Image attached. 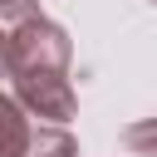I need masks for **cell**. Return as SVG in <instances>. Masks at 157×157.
Instances as JSON below:
<instances>
[{"label":"cell","instance_id":"1","mask_svg":"<svg viewBox=\"0 0 157 157\" xmlns=\"http://www.w3.org/2000/svg\"><path fill=\"white\" fill-rule=\"evenodd\" d=\"M29 132H34V118L20 108L15 93H0V157H25Z\"/></svg>","mask_w":157,"mask_h":157},{"label":"cell","instance_id":"2","mask_svg":"<svg viewBox=\"0 0 157 157\" xmlns=\"http://www.w3.org/2000/svg\"><path fill=\"white\" fill-rule=\"evenodd\" d=\"M25 157H78V142L64 123H39L34 118V132H29V147Z\"/></svg>","mask_w":157,"mask_h":157},{"label":"cell","instance_id":"3","mask_svg":"<svg viewBox=\"0 0 157 157\" xmlns=\"http://www.w3.org/2000/svg\"><path fill=\"white\" fill-rule=\"evenodd\" d=\"M123 142H128L132 152H142V157H157V118H142V123H132V128L123 132Z\"/></svg>","mask_w":157,"mask_h":157},{"label":"cell","instance_id":"4","mask_svg":"<svg viewBox=\"0 0 157 157\" xmlns=\"http://www.w3.org/2000/svg\"><path fill=\"white\" fill-rule=\"evenodd\" d=\"M29 15H39V5L34 0H0V25H20V20H29Z\"/></svg>","mask_w":157,"mask_h":157},{"label":"cell","instance_id":"5","mask_svg":"<svg viewBox=\"0 0 157 157\" xmlns=\"http://www.w3.org/2000/svg\"><path fill=\"white\" fill-rule=\"evenodd\" d=\"M10 74V25H0V78Z\"/></svg>","mask_w":157,"mask_h":157}]
</instances>
